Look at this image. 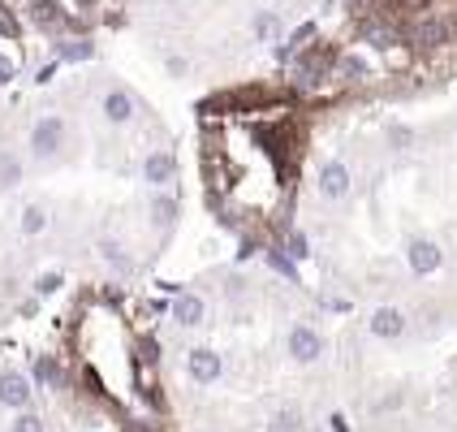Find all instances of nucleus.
Returning <instances> with one entry per match:
<instances>
[{
  "instance_id": "f257e3e1",
  "label": "nucleus",
  "mask_w": 457,
  "mask_h": 432,
  "mask_svg": "<svg viewBox=\"0 0 457 432\" xmlns=\"http://www.w3.org/2000/svg\"><path fill=\"white\" fill-rule=\"evenodd\" d=\"M61 143H65V122L61 117H39L31 126V156L35 160H52L61 151Z\"/></svg>"
},
{
  "instance_id": "f03ea898",
  "label": "nucleus",
  "mask_w": 457,
  "mask_h": 432,
  "mask_svg": "<svg viewBox=\"0 0 457 432\" xmlns=\"http://www.w3.org/2000/svg\"><path fill=\"white\" fill-rule=\"evenodd\" d=\"M143 182L147 186H173L177 182V156L173 151H151L147 160H143Z\"/></svg>"
},
{
  "instance_id": "7ed1b4c3",
  "label": "nucleus",
  "mask_w": 457,
  "mask_h": 432,
  "mask_svg": "<svg viewBox=\"0 0 457 432\" xmlns=\"http://www.w3.org/2000/svg\"><path fill=\"white\" fill-rule=\"evenodd\" d=\"M324 355V338L311 329V324H294L290 329V359L294 363H315Z\"/></svg>"
},
{
  "instance_id": "20e7f679",
  "label": "nucleus",
  "mask_w": 457,
  "mask_h": 432,
  "mask_svg": "<svg viewBox=\"0 0 457 432\" xmlns=\"http://www.w3.org/2000/svg\"><path fill=\"white\" fill-rule=\"evenodd\" d=\"M406 259H410V273H419V277H431L436 268L444 264V251H440L431 238H414V242L406 247Z\"/></svg>"
},
{
  "instance_id": "39448f33",
  "label": "nucleus",
  "mask_w": 457,
  "mask_h": 432,
  "mask_svg": "<svg viewBox=\"0 0 457 432\" xmlns=\"http://www.w3.org/2000/svg\"><path fill=\"white\" fill-rule=\"evenodd\" d=\"M186 372H190V381H199V385H216V381H220V372H224V363H220V355H216V350H190Z\"/></svg>"
},
{
  "instance_id": "423d86ee",
  "label": "nucleus",
  "mask_w": 457,
  "mask_h": 432,
  "mask_svg": "<svg viewBox=\"0 0 457 432\" xmlns=\"http://www.w3.org/2000/svg\"><path fill=\"white\" fill-rule=\"evenodd\" d=\"M319 195L332 199V203L350 195V169L341 165V160H328V165L319 169Z\"/></svg>"
},
{
  "instance_id": "0eeeda50",
  "label": "nucleus",
  "mask_w": 457,
  "mask_h": 432,
  "mask_svg": "<svg viewBox=\"0 0 457 432\" xmlns=\"http://www.w3.org/2000/svg\"><path fill=\"white\" fill-rule=\"evenodd\" d=\"M0 402H5L9 411H26L31 406V381L22 372H5L0 376Z\"/></svg>"
},
{
  "instance_id": "6e6552de",
  "label": "nucleus",
  "mask_w": 457,
  "mask_h": 432,
  "mask_svg": "<svg viewBox=\"0 0 457 432\" xmlns=\"http://www.w3.org/2000/svg\"><path fill=\"white\" fill-rule=\"evenodd\" d=\"M367 329H371L375 338L392 342V338H402V333H406V315L397 311V307H375V311H371V320H367Z\"/></svg>"
},
{
  "instance_id": "1a4fd4ad",
  "label": "nucleus",
  "mask_w": 457,
  "mask_h": 432,
  "mask_svg": "<svg viewBox=\"0 0 457 432\" xmlns=\"http://www.w3.org/2000/svg\"><path fill=\"white\" fill-rule=\"evenodd\" d=\"M99 108H104V117H108L112 126H126V122H134V108H138V104H134V95H126V91H108Z\"/></svg>"
},
{
  "instance_id": "9d476101",
  "label": "nucleus",
  "mask_w": 457,
  "mask_h": 432,
  "mask_svg": "<svg viewBox=\"0 0 457 432\" xmlns=\"http://www.w3.org/2000/svg\"><path fill=\"white\" fill-rule=\"evenodd\" d=\"M203 315H207V307H203L199 294H177V303H173V320L182 324V329H194V324H203Z\"/></svg>"
},
{
  "instance_id": "9b49d317",
  "label": "nucleus",
  "mask_w": 457,
  "mask_h": 432,
  "mask_svg": "<svg viewBox=\"0 0 457 432\" xmlns=\"http://www.w3.org/2000/svg\"><path fill=\"white\" fill-rule=\"evenodd\" d=\"M444 39H448V26H444V22H431V18H427V22L414 26V43H419V48H440Z\"/></svg>"
},
{
  "instance_id": "f8f14e48",
  "label": "nucleus",
  "mask_w": 457,
  "mask_h": 432,
  "mask_svg": "<svg viewBox=\"0 0 457 432\" xmlns=\"http://www.w3.org/2000/svg\"><path fill=\"white\" fill-rule=\"evenodd\" d=\"M18 230H22V238H35V234H43V230H48V212H43L39 203L22 207V221H18Z\"/></svg>"
},
{
  "instance_id": "ddd939ff",
  "label": "nucleus",
  "mask_w": 457,
  "mask_h": 432,
  "mask_svg": "<svg viewBox=\"0 0 457 432\" xmlns=\"http://www.w3.org/2000/svg\"><path fill=\"white\" fill-rule=\"evenodd\" d=\"M56 61H91V39H61Z\"/></svg>"
},
{
  "instance_id": "4468645a",
  "label": "nucleus",
  "mask_w": 457,
  "mask_h": 432,
  "mask_svg": "<svg viewBox=\"0 0 457 432\" xmlns=\"http://www.w3.org/2000/svg\"><path fill=\"white\" fill-rule=\"evenodd\" d=\"M99 251H104V259H108L112 268H117V273H121V277H126V273H134V259H130V255H126V251H121L117 242H104Z\"/></svg>"
},
{
  "instance_id": "2eb2a0df",
  "label": "nucleus",
  "mask_w": 457,
  "mask_h": 432,
  "mask_svg": "<svg viewBox=\"0 0 457 432\" xmlns=\"http://www.w3.org/2000/svg\"><path fill=\"white\" fill-rule=\"evenodd\" d=\"M250 26H255V39H263V43L280 35V18H276V14H255Z\"/></svg>"
},
{
  "instance_id": "dca6fc26",
  "label": "nucleus",
  "mask_w": 457,
  "mask_h": 432,
  "mask_svg": "<svg viewBox=\"0 0 457 432\" xmlns=\"http://www.w3.org/2000/svg\"><path fill=\"white\" fill-rule=\"evenodd\" d=\"M173 216H177V199H168V195H164V199H155V203H151V221H155V225H168Z\"/></svg>"
},
{
  "instance_id": "f3484780",
  "label": "nucleus",
  "mask_w": 457,
  "mask_h": 432,
  "mask_svg": "<svg viewBox=\"0 0 457 432\" xmlns=\"http://www.w3.org/2000/svg\"><path fill=\"white\" fill-rule=\"evenodd\" d=\"M9 432H43V419L31 415V411H18V419L9 423Z\"/></svg>"
},
{
  "instance_id": "a211bd4d",
  "label": "nucleus",
  "mask_w": 457,
  "mask_h": 432,
  "mask_svg": "<svg viewBox=\"0 0 457 432\" xmlns=\"http://www.w3.org/2000/svg\"><path fill=\"white\" fill-rule=\"evenodd\" d=\"M18 173H22V169H18V156H9V151H5V156H0V186H13V182H18Z\"/></svg>"
},
{
  "instance_id": "6ab92c4d",
  "label": "nucleus",
  "mask_w": 457,
  "mask_h": 432,
  "mask_svg": "<svg viewBox=\"0 0 457 432\" xmlns=\"http://www.w3.org/2000/svg\"><path fill=\"white\" fill-rule=\"evenodd\" d=\"M268 264L276 268V273H285V277H298V268H294V255H285V251H268Z\"/></svg>"
},
{
  "instance_id": "aec40b11",
  "label": "nucleus",
  "mask_w": 457,
  "mask_h": 432,
  "mask_svg": "<svg viewBox=\"0 0 457 432\" xmlns=\"http://www.w3.org/2000/svg\"><path fill=\"white\" fill-rule=\"evenodd\" d=\"M285 255H294V259H307L311 255V247H307V234H290V238H285Z\"/></svg>"
},
{
  "instance_id": "412c9836",
  "label": "nucleus",
  "mask_w": 457,
  "mask_h": 432,
  "mask_svg": "<svg viewBox=\"0 0 457 432\" xmlns=\"http://www.w3.org/2000/svg\"><path fill=\"white\" fill-rule=\"evenodd\" d=\"M56 290H61V273H43V277L35 281V294H39V298H48V294H56Z\"/></svg>"
},
{
  "instance_id": "4be33fe9",
  "label": "nucleus",
  "mask_w": 457,
  "mask_h": 432,
  "mask_svg": "<svg viewBox=\"0 0 457 432\" xmlns=\"http://www.w3.org/2000/svg\"><path fill=\"white\" fill-rule=\"evenodd\" d=\"M56 376H61V372H56V363L52 359H39V381H56Z\"/></svg>"
},
{
  "instance_id": "5701e85b",
  "label": "nucleus",
  "mask_w": 457,
  "mask_h": 432,
  "mask_svg": "<svg viewBox=\"0 0 457 432\" xmlns=\"http://www.w3.org/2000/svg\"><path fill=\"white\" fill-rule=\"evenodd\" d=\"M0 35H18V22L5 14V5H0Z\"/></svg>"
},
{
  "instance_id": "b1692460",
  "label": "nucleus",
  "mask_w": 457,
  "mask_h": 432,
  "mask_svg": "<svg viewBox=\"0 0 457 432\" xmlns=\"http://www.w3.org/2000/svg\"><path fill=\"white\" fill-rule=\"evenodd\" d=\"M13 78V61L5 57V52H0V82H9Z\"/></svg>"
},
{
  "instance_id": "393cba45",
  "label": "nucleus",
  "mask_w": 457,
  "mask_h": 432,
  "mask_svg": "<svg viewBox=\"0 0 457 432\" xmlns=\"http://www.w3.org/2000/svg\"><path fill=\"white\" fill-rule=\"evenodd\" d=\"M402 5H406V9H423V5H427V0H402Z\"/></svg>"
}]
</instances>
